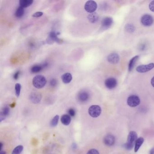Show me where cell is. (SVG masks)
Returning a JSON list of instances; mask_svg holds the SVG:
<instances>
[{
  "mask_svg": "<svg viewBox=\"0 0 154 154\" xmlns=\"http://www.w3.org/2000/svg\"><path fill=\"white\" fill-rule=\"evenodd\" d=\"M138 139V134L136 132L131 131L128 134L127 143L124 144V147L127 150L132 149Z\"/></svg>",
  "mask_w": 154,
  "mask_h": 154,
  "instance_id": "1",
  "label": "cell"
},
{
  "mask_svg": "<svg viewBox=\"0 0 154 154\" xmlns=\"http://www.w3.org/2000/svg\"><path fill=\"white\" fill-rule=\"evenodd\" d=\"M32 83L36 88L41 89L46 84V79L42 75H38L33 78Z\"/></svg>",
  "mask_w": 154,
  "mask_h": 154,
  "instance_id": "2",
  "label": "cell"
},
{
  "mask_svg": "<svg viewBox=\"0 0 154 154\" xmlns=\"http://www.w3.org/2000/svg\"><path fill=\"white\" fill-rule=\"evenodd\" d=\"M58 33L55 31L50 32L49 36L47 39V43L49 44H53L56 42L57 44H62L63 42V40L59 39L57 37Z\"/></svg>",
  "mask_w": 154,
  "mask_h": 154,
  "instance_id": "3",
  "label": "cell"
},
{
  "mask_svg": "<svg viewBox=\"0 0 154 154\" xmlns=\"http://www.w3.org/2000/svg\"><path fill=\"white\" fill-rule=\"evenodd\" d=\"M101 108L100 106L97 105H93L90 107L88 110L89 114L92 117H97L101 113Z\"/></svg>",
  "mask_w": 154,
  "mask_h": 154,
  "instance_id": "4",
  "label": "cell"
},
{
  "mask_svg": "<svg viewBox=\"0 0 154 154\" xmlns=\"http://www.w3.org/2000/svg\"><path fill=\"white\" fill-rule=\"evenodd\" d=\"M84 8L86 11L90 14L95 12L96 11L97 8V4L94 1H88L85 3Z\"/></svg>",
  "mask_w": 154,
  "mask_h": 154,
  "instance_id": "5",
  "label": "cell"
},
{
  "mask_svg": "<svg viewBox=\"0 0 154 154\" xmlns=\"http://www.w3.org/2000/svg\"><path fill=\"white\" fill-rule=\"evenodd\" d=\"M127 104L131 107H135L140 104V99L137 95H131L127 98Z\"/></svg>",
  "mask_w": 154,
  "mask_h": 154,
  "instance_id": "6",
  "label": "cell"
},
{
  "mask_svg": "<svg viewBox=\"0 0 154 154\" xmlns=\"http://www.w3.org/2000/svg\"><path fill=\"white\" fill-rule=\"evenodd\" d=\"M154 68V63H150L147 65H142L138 66L136 68V71L139 73H145L152 70Z\"/></svg>",
  "mask_w": 154,
  "mask_h": 154,
  "instance_id": "7",
  "label": "cell"
},
{
  "mask_svg": "<svg viewBox=\"0 0 154 154\" xmlns=\"http://www.w3.org/2000/svg\"><path fill=\"white\" fill-rule=\"evenodd\" d=\"M154 22V19L152 16L149 14H145L142 16L141 23L145 26H150L152 25Z\"/></svg>",
  "mask_w": 154,
  "mask_h": 154,
  "instance_id": "8",
  "label": "cell"
},
{
  "mask_svg": "<svg viewBox=\"0 0 154 154\" xmlns=\"http://www.w3.org/2000/svg\"><path fill=\"white\" fill-rule=\"evenodd\" d=\"M105 85L107 88L111 90L115 88L117 85V81L115 78L111 77L107 79L105 81Z\"/></svg>",
  "mask_w": 154,
  "mask_h": 154,
  "instance_id": "9",
  "label": "cell"
},
{
  "mask_svg": "<svg viewBox=\"0 0 154 154\" xmlns=\"http://www.w3.org/2000/svg\"><path fill=\"white\" fill-rule=\"evenodd\" d=\"M42 95L38 92H33L29 96V100L34 104H38L41 101Z\"/></svg>",
  "mask_w": 154,
  "mask_h": 154,
  "instance_id": "10",
  "label": "cell"
},
{
  "mask_svg": "<svg viewBox=\"0 0 154 154\" xmlns=\"http://www.w3.org/2000/svg\"><path fill=\"white\" fill-rule=\"evenodd\" d=\"M104 143L107 146H112L115 143V138L111 134H108L104 139Z\"/></svg>",
  "mask_w": 154,
  "mask_h": 154,
  "instance_id": "11",
  "label": "cell"
},
{
  "mask_svg": "<svg viewBox=\"0 0 154 154\" xmlns=\"http://www.w3.org/2000/svg\"><path fill=\"white\" fill-rule=\"evenodd\" d=\"M77 97L80 102H85L88 100L90 98V95L87 92L82 91L79 93Z\"/></svg>",
  "mask_w": 154,
  "mask_h": 154,
  "instance_id": "12",
  "label": "cell"
},
{
  "mask_svg": "<svg viewBox=\"0 0 154 154\" xmlns=\"http://www.w3.org/2000/svg\"><path fill=\"white\" fill-rule=\"evenodd\" d=\"M107 60L110 63L115 64L118 63L119 61V56L117 53H112L109 55L107 57Z\"/></svg>",
  "mask_w": 154,
  "mask_h": 154,
  "instance_id": "13",
  "label": "cell"
},
{
  "mask_svg": "<svg viewBox=\"0 0 154 154\" xmlns=\"http://www.w3.org/2000/svg\"><path fill=\"white\" fill-rule=\"evenodd\" d=\"M113 23V19L112 18L105 17L102 19L101 25L102 27L105 29L109 28Z\"/></svg>",
  "mask_w": 154,
  "mask_h": 154,
  "instance_id": "14",
  "label": "cell"
},
{
  "mask_svg": "<svg viewBox=\"0 0 154 154\" xmlns=\"http://www.w3.org/2000/svg\"><path fill=\"white\" fill-rule=\"evenodd\" d=\"M48 65V63H44L42 65H35L31 67V72L33 73H36L39 72H41L43 68L46 67Z\"/></svg>",
  "mask_w": 154,
  "mask_h": 154,
  "instance_id": "15",
  "label": "cell"
},
{
  "mask_svg": "<svg viewBox=\"0 0 154 154\" xmlns=\"http://www.w3.org/2000/svg\"><path fill=\"white\" fill-rule=\"evenodd\" d=\"M62 82L65 84H68L71 82L72 80V76L70 73H66L62 75L61 77Z\"/></svg>",
  "mask_w": 154,
  "mask_h": 154,
  "instance_id": "16",
  "label": "cell"
},
{
  "mask_svg": "<svg viewBox=\"0 0 154 154\" xmlns=\"http://www.w3.org/2000/svg\"><path fill=\"white\" fill-rule=\"evenodd\" d=\"M34 2L33 0H21L19 1V6L23 8H27Z\"/></svg>",
  "mask_w": 154,
  "mask_h": 154,
  "instance_id": "17",
  "label": "cell"
},
{
  "mask_svg": "<svg viewBox=\"0 0 154 154\" xmlns=\"http://www.w3.org/2000/svg\"><path fill=\"white\" fill-rule=\"evenodd\" d=\"M99 15L97 13L94 12L90 13L88 16V19L91 23H95L99 19Z\"/></svg>",
  "mask_w": 154,
  "mask_h": 154,
  "instance_id": "18",
  "label": "cell"
},
{
  "mask_svg": "<svg viewBox=\"0 0 154 154\" xmlns=\"http://www.w3.org/2000/svg\"><path fill=\"white\" fill-rule=\"evenodd\" d=\"M9 113H10V109H9V107L6 106L3 108L2 111L1 112V116H0L1 122L4 120L6 117L7 116L9 115Z\"/></svg>",
  "mask_w": 154,
  "mask_h": 154,
  "instance_id": "19",
  "label": "cell"
},
{
  "mask_svg": "<svg viewBox=\"0 0 154 154\" xmlns=\"http://www.w3.org/2000/svg\"><path fill=\"white\" fill-rule=\"evenodd\" d=\"M62 123L65 126L69 125L71 122V116L69 115H64L62 116L61 119Z\"/></svg>",
  "mask_w": 154,
  "mask_h": 154,
  "instance_id": "20",
  "label": "cell"
},
{
  "mask_svg": "<svg viewBox=\"0 0 154 154\" xmlns=\"http://www.w3.org/2000/svg\"><path fill=\"white\" fill-rule=\"evenodd\" d=\"M138 56H136L134 57L129 62V64H128V71L129 72H131L135 66V64L137 62V60L138 59Z\"/></svg>",
  "mask_w": 154,
  "mask_h": 154,
  "instance_id": "21",
  "label": "cell"
},
{
  "mask_svg": "<svg viewBox=\"0 0 154 154\" xmlns=\"http://www.w3.org/2000/svg\"><path fill=\"white\" fill-rule=\"evenodd\" d=\"M144 141V139L143 138H141V137L137 139L136 143H135V148H134L135 152H138L141 145L143 143Z\"/></svg>",
  "mask_w": 154,
  "mask_h": 154,
  "instance_id": "22",
  "label": "cell"
},
{
  "mask_svg": "<svg viewBox=\"0 0 154 154\" xmlns=\"http://www.w3.org/2000/svg\"><path fill=\"white\" fill-rule=\"evenodd\" d=\"M24 8L22 7H19L16 10V12H15V15L16 17L21 18L24 16Z\"/></svg>",
  "mask_w": 154,
  "mask_h": 154,
  "instance_id": "23",
  "label": "cell"
},
{
  "mask_svg": "<svg viewBox=\"0 0 154 154\" xmlns=\"http://www.w3.org/2000/svg\"><path fill=\"white\" fill-rule=\"evenodd\" d=\"M23 150V146L22 145H18L13 150L12 154H20L22 151Z\"/></svg>",
  "mask_w": 154,
  "mask_h": 154,
  "instance_id": "24",
  "label": "cell"
},
{
  "mask_svg": "<svg viewBox=\"0 0 154 154\" xmlns=\"http://www.w3.org/2000/svg\"><path fill=\"white\" fill-rule=\"evenodd\" d=\"M58 120H59V116L57 115L51 120L50 122L51 126L52 127H56L58 124Z\"/></svg>",
  "mask_w": 154,
  "mask_h": 154,
  "instance_id": "25",
  "label": "cell"
},
{
  "mask_svg": "<svg viewBox=\"0 0 154 154\" xmlns=\"http://www.w3.org/2000/svg\"><path fill=\"white\" fill-rule=\"evenodd\" d=\"M21 89V85L19 83L16 84L15 85V91H16V95L17 97H18L20 95Z\"/></svg>",
  "mask_w": 154,
  "mask_h": 154,
  "instance_id": "26",
  "label": "cell"
},
{
  "mask_svg": "<svg viewBox=\"0 0 154 154\" xmlns=\"http://www.w3.org/2000/svg\"><path fill=\"white\" fill-rule=\"evenodd\" d=\"M68 113L70 116L74 117L76 115V111L73 108H71L68 110Z\"/></svg>",
  "mask_w": 154,
  "mask_h": 154,
  "instance_id": "27",
  "label": "cell"
},
{
  "mask_svg": "<svg viewBox=\"0 0 154 154\" xmlns=\"http://www.w3.org/2000/svg\"><path fill=\"white\" fill-rule=\"evenodd\" d=\"M57 83V80L56 79H52L50 81V85L51 86H52V87H55V86H56Z\"/></svg>",
  "mask_w": 154,
  "mask_h": 154,
  "instance_id": "28",
  "label": "cell"
},
{
  "mask_svg": "<svg viewBox=\"0 0 154 154\" xmlns=\"http://www.w3.org/2000/svg\"><path fill=\"white\" fill-rule=\"evenodd\" d=\"M86 154H100L99 151L95 149L90 150Z\"/></svg>",
  "mask_w": 154,
  "mask_h": 154,
  "instance_id": "29",
  "label": "cell"
},
{
  "mask_svg": "<svg viewBox=\"0 0 154 154\" xmlns=\"http://www.w3.org/2000/svg\"><path fill=\"white\" fill-rule=\"evenodd\" d=\"M21 74V72L19 71H17L13 75V78L15 80H17L19 78V76Z\"/></svg>",
  "mask_w": 154,
  "mask_h": 154,
  "instance_id": "30",
  "label": "cell"
},
{
  "mask_svg": "<svg viewBox=\"0 0 154 154\" xmlns=\"http://www.w3.org/2000/svg\"><path fill=\"white\" fill-rule=\"evenodd\" d=\"M43 15V13L42 12H37L35 13L34 14L32 15V16L34 17H40L42 16Z\"/></svg>",
  "mask_w": 154,
  "mask_h": 154,
  "instance_id": "31",
  "label": "cell"
},
{
  "mask_svg": "<svg viewBox=\"0 0 154 154\" xmlns=\"http://www.w3.org/2000/svg\"><path fill=\"white\" fill-rule=\"evenodd\" d=\"M149 8L150 11L154 12V1H151L149 5Z\"/></svg>",
  "mask_w": 154,
  "mask_h": 154,
  "instance_id": "32",
  "label": "cell"
},
{
  "mask_svg": "<svg viewBox=\"0 0 154 154\" xmlns=\"http://www.w3.org/2000/svg\"><path fill=\"white\" fill-rule=\"evenodd\" d=\"M126 29L128 30V31H133L134 30V27L133 25H130V24H128V25L126 26Z\"/></svg>",
  "mask_w": 154,
  "mask_h": 154,
  "instance_id": "33",
  "label": "cell"
},
{
  "mask_svg": "<svg viewBox=\"0 0 154 154\" xmlns=\"http://www.w3.org/2000/svg\"><path fill=\"white\" fill-rule=\"evenodd\" d=\"M151 84L152 85L153 87H154V77L151 79Z\"/></svg>",
  "mask_w": 154,
  "mask_h": 154,
  "instance_id": "34",
  "label": "cell"
},
{
  "mask_svg": "<svg viewBox=\"0 0 154 154\" xmlns=\"http://www.w3.org/2000/svg\"><path fill=\"white\" fill-rule=\"evenodd\" d=\"M150 154H154V147H153V148L150 150Z\"/></svg>",
  "mask_w": 154,
  "mask_h": 154,
  "instance_id": "35",
  "label": "cell"
},
{
  "mask_svg": "<svg viewBox=\"0 0 154 154\" xmlns=\"http://www.w3.org/2000/svg\"><path fill=\"white\" fill-rule=\"evenodd\" d=\"M2 147H3V144H2V143H1V144H0V150L1 151V150H2Z\"/></svg>",
  "mask_w": 154,
  "mask_h": 154,
  "instance_id": "36",
  "label": "cell"
},
{
  "mask_svg": "<svg viewBox=\"0 0 154 154\" xmlns=\"http://www.w3.org/2000/svg\"><path fill=\"white\" fill-rule=\"evenodd\" d=\"M6 154V152L5 151H1V154Z\"/></svg>",
  "mask_w": 154,
  "mask_h": 154,
  "instance_id": "37",
  "label": "cell"
}]
</instances>
